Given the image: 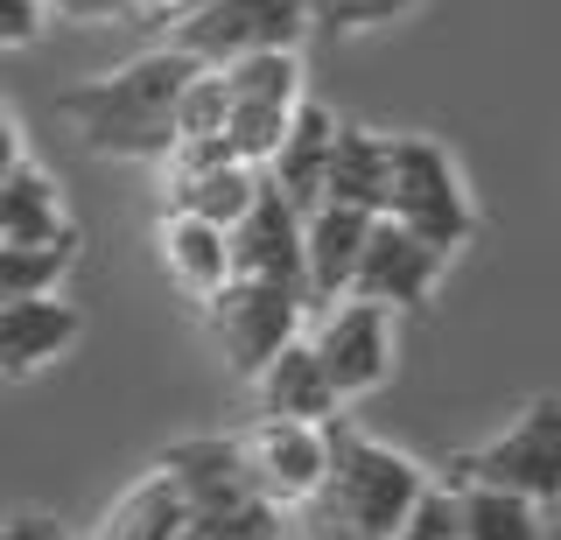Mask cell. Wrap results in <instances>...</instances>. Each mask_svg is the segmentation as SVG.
Instances as JSON below:
<instances>
[{
	"instance_id": "cell-21",
	"label": "cell",
	"mask_w": 561,
	"mask_h": 540,
	"mask_svg": "<svg viewBox=\"0 0 561 540\" xmlns=\"http://www.w3.org/2000/svg\"><path fill=\"white\" fill-rule=\"evenodd\" d=\"M449 505H456V540H548V505H534V498L484 492V484H456Z\"/></svg>"
},
{
	"instance_id": "cell-6",
	"label": "cell",
	"mask_w": 561,
	"mask_h": 540,
	"mask_svg": "<svg viewBox=\"0 0 561 540\" xmlns=\"http://www.w3.org/2000/svg\"><path fill=\"white\" fill-rule=\"evenodd\" d=\"M302 0H190L169 22V49L197 71H225L239 57H267V49H302Z\"/></svg>"
},
{
	"instance_id": "cell-12",
	"label": "cell",
	"mask_w": 561,
	"mask_h": 540,
	"mask_svg": "<svg viewBox=\"0 0 561 540\" xmlns=\"http://www.w3.org/2000/svg\"><path fill=\"white\" fill-rule=\"evenodd\" d=\"M225 253H232V282H267V288L302 295V218L267 183L245 204V218L225 232Z\"/></svg>"
},
{
	"instance_id": "cell-27",
	"label": "cell",
	"mask_w": 561,
	"mask_h": 540,
	"mask_svg": "<svg viewBox=\"0 0 561 540\" xmlns=\"http://www.w3.org/2000/svg\"><path fill=\"white\" fill-rule=\"evenodd\" d=\"M43 28H49V8H43V0H0V49L43 43Z\"/></svg>"
},
{
	"instance_id": "cell-2",
	"label": "cell",
	"mask_w": 561,
	"mask_h": 540,
	"mask_svg": "<svg viewBox=\"0 0 561 540\" xmlns=\"http://www.w3.org/2000/svg\"><path fill=\"white\" fill-rule=\"evenodd\" d=\"M190 71H197V64L175 57L169 43L140 49L119 71H99V78L57 92V119L78 134L84 154H99V162H162L169 134H175V92H183Z\"/></svg>"
},
{
	"instance_id": "cell-8",
	"label": "cell",
	"mask_w": 561,
	"mask_h": 540,
	"mask_svg": "<svg viewBox=\"0 0 561 540\" xmlns=\"http://www.w3.org/2000/svg\"><path fill=\"white\" fill-rule=\"evenodd\" d=\"M309 358L323 365V379H330V393H337V407L344 400H365V393H379L386 379H393V352H400V337H393V309H373V302H330V309H316V323H309Z\"/></svg>"
},
{
	"instance_id": "cell-25",
	"label": "cell",
	"mask_w": 561,
	"mask_h": 540,
	"mask_svg": "<svg viewBox=\"0 0 561 540\" xmlns=\"http://www.w3.org/2000/svg\"><path fill=\"white\" fill-rule=\"evenodd\" d=\"M169 141H225V84H218V71H190L183 78Z\"/></svg>"
},
{
	"instance_id": "cell-24",
	"label": "cell",
	"mask_w": 561,
	"mask_h": 540,
	"mask_svg": "<svg viewBox=\"0 0 561 540\" xmlns=\"http://www.w3.org/2000/svg\"><path fill=\"white\" fill-rule=\"evenodd\" d=\"M421 0H302L309 28H323V36H365V28H393L408 22Z\"/></svg>"
},
{
	"instance_id": "cell-4",
	"label": "cell",
	"mask_w": 561,
	"mask_h": 540,
	"mask_svg": "<svg viewBox=\"0 0 561 540\" xmlns=\"http://www.w3.org/2000/svg\"><path fill=\"white\" fill-rule=\"evenodd\" d=\"M386 225L414 232L421 246L435 253H456L478 239V204L463 189V169L456 154L435 141V134H386V204H379Z\"/></svg>"
},
{
	"instance_id": "cell-23",
	"label": "cell",
	"mask_w": 561,
	"mask_h": 540,
	"mask_svg": "<svg viewBox=\"0 0 561 540\" xmlns=\"http://www.w3.org/2000/svg\"><path fill=\"white\" fill-rule=\"evenodd\" d=\"M64 225H70V211H64L57 183H49V169L22 162L0 176V246L8 239H57Z\"/></svg>"
},
{
	"instance_id": "cell-7",
	"label": "cell",
	"mask_w": 561,
	"mask_h": 540,
	"mask_svg": "<svg viewBox=\"0 0 561 540\" xmlns=\"http://www.w3.org/2000/svg\"><path fill=\"white\" fill-rule=\"evenodd\" d=\"M225 84V148L245 169H260L274 154V141L288 134L295 106H302V49H267V57H239L218 71Z\"/></svg>"
},
{
	"instance_id": "cell-22",
	"label": "cell",
	"mask_w": 561,
	"mask_h": 540,
	"mask_svg": "<svg viewBox=\"0 0 561 540\" xmlns=\"http://www.w3.org/2000/svg\"><path fill=\"white\" fill-rule=\"evenodd\" d=\"M70 267H78V225H64L57 239H8V246H0V302L64 295Z\"/></svg>"
},
{
	"instance_id": "cell-1",
	"label": "cell",
	"mask_w": 561,
	"mask_h": 540,
	"mask_svg": "<svg viewBox=\"0 0 561 540\" xmlns=\"http://www.w3.org/2000/svg\"><path fill=\"white\" fill-rule=\"evenodd\" d=\"M323 449H330L323 484H316V498L295 513L302 540H393L400 519L414 513V498L428 492V478H435L408 449L351 428L344 414L323 422Z\"/></svg>"
},
{
	"instance_id": "cell-9",
	"label": "cell",
	"mask_w": 561,
	"mask_h": 540,
	"mask_svg": "<svg viewBox=\"0 0 561 540\" xmlns=\"http://www.w3.org/2000/svg\"><path fill=\"white\" fill-rule=\"evenodd\" d=\"M302 295L288 288H267V282H225L218 295L204 302V323H210V344L225 352L239 379H253L260 365H267L280 344L302 337Z\"/></svg>"
},
{
	"instance_id": "cell-13",
	"label": "cell",
	"mask_w": 561,
	"mask_h": 540,
	"mask_svg": "<svg viewBox=\"0 0 561 540\" xmlns=\"http://www.w3.org/2000/svg\"><path fill=\"white\" fill-rule=\"evenodd\" d=\"M330 134H337V113L323 106V99H302L288 119V134L274 141V154L260 162V183L274 189L280 204H288L295 218L316 211L323 204V162H330Z\"/></svg>"
},
{
	"instance_id": "cell-17",
	"label": "cell",
	"mask_w": 561,
	"mask_h": 540,
	"mask_svg": "<svg viewBox=\"0 0 561 540\" xmlns=\"http://www.w3.org/2000/svg\"><path fill=\"white\" fill-rule=\"evenodd\" d=\"M154 253H162V274L190 302H210L225 282H232V253H225V232L204 218H183V211H162L154 225Z\"/></svg>"
},
{
	"instance_id": "cell-20",
	"label": "cell",
	"mask_w": 561,
	"mask_h": 540,
	"mask_svg": "<svg viewBox=\"0 0 561 540\" xmlns=\"http://www.w3.org/2000/svg\"><path fill=\"white\" fill-rule=\"evenodd\" d=\"M253 197H260V169H245V162H210V169H190V176H162V211L204 218L218 232H232Z\"/></svg>"
},
{
	"instance_id": "cell-18",
	"label": "cell",
	"mask_w": 561,
	"mask_h": 540,
	"mask_svg": "<svg viewBox=\"0 0 561 540\" xmlns=\"http://www.w3.org/2000/svg\"><path fill=\"white\" fill-rule=\"evenodd\" d=\"M323 204H344V211L379 218V204H386V134L379 127L337 119L330 162H323Z\"/></svg>"
},
{
	"instance_id": "cell-15",
	"label": "cell",
	"mask_w": 561,
	"mask_h": 540,
	"mask_svg": "<svg viewBox=\"0 0 561 540\" xmlns=\"http://www.w3.org/2000/svg\"><path fill=\"white\" fill-rule=\"evenodd\" d=\"M365 232H373V218L344 211V204L302 211V309H330L351 295V267H358Z\"/></svg>"
},
{
	"instance_id": "cell-14",
	"label": "cell",
	"mask_w": 561,
	"mask_h": 540,
	"mask_svg": "<svg viewBox=\"0 0 561 540\" xmlns=\"http://www.w3.org/2000/svg\"><path fill=\"white\" fill-rule=\"evenodd\" d=\"M78 302L64 295H22V302H0V379H35L43 365H57L78 344Z\"/></svg>"
},
{
	"instance_id": "cell-19",
	"label": "cell",
	"mask_w": 561,
	"mask_h": 540,
	"mask_svg": "<svg viewBox=\"0 0 561 540\" xmlns=\"http://www.w3.org/2000/svg\"><path fill=\"white\" fill-rule=\"evenodd\" d=\"M175 533H183V492L162 463H148L78 540H175Z\"/></svg>"
},
{
	"instance_id": "cell-28",
	"label": "cell",
	"mask_w": 561,
	"mask_h": 540,
	"mask_svg": "<svg viewBox=\"0 0 561 540\" xmlns=\"http://www.w3.org/2000/svg\"><path fill=\"white\" fill-rule=\"evenodd\" d=\"M0 540H70L49 513H35V505H22V513H0Z\"/></svg>"
},
{
	"instance_id": "cell-26",
	"label": "cell",
	"mask_w": 561,
	"mask_h": 540,
	"mask_svg": "<svg viewBox=\"0 0 561 540\" xmlns=\"http://www.w3.org/2000/svg\"><path fill=\"white\" fill-rule=\"evenodd\" d=\"M393 540H456V505H449V492L435 478H428V492L414 498V513L400 519Z\"/></svg>"
},
{
	"instance_id": "cell-5",
	"label": "cell",
	"mask_w": 561,
	"mask_h": 540,
	"mask_svg": "<svg viewBox=\"0 0 561 540\" xmlns=\"http://www.w3.org/2000/svg\"><path fill=\"white\" fill-rule=\"evenodd\" d=\"M435 484H449V492L456 484H484V492H513V498L554 505L561 498V400L534 393L491 443L456 449Z\"/></svg>"
},
{
	"instance_id": "cell-3",
	"label": "cell",
	"mask_w": 561,
	"mask_h": 540,
	"mask_svg": "<svg viewBox=\"0 0 561 540\" xmlns=\"http://www.w3.org/2000/svg\"><path fill=\"white\" fill-rule=\"evenodd\" d=\"M154 463L183 492V533L175 540H280V513L260 505V492L245 484L232 435H183Z\"/></svg>"
},
{
	"instance_id": "cell-29",
	"label": "cell",
	"mask_w": 561,
	"mask_h": 540,
	"mask_svg": "<svg viewBox=\"0 0 561 540\" xmlns=\"http://www.w3.org/2000/svg\"><path fill=\"white\" fill-rule=\"evenodd\" d=\"M22 162H28V134H22V119H14V106H0V176L22 169Z\"/></svg>"
},
{
	"instance_id": "cell-11",
	"label": "cell",
	"mask_w": 561,
	"mask_h": 540,
	"mask_svg": "<svg viewBox=\"0 0 561 540\" xmlns=\"http://www.w3.org/2000/svg\"><path fill=\"white\" fill-rule=\"evenodd\" d=\"M443 274H449V260L435 253V246H421L414 232L373 218V232H365V246H358V267H351V302L421 309V302H435Z\"/></svg>"
},
{
	"instance_id": "cell-10",
	"label": "cell",
	"mask_w": 561,
	"mask_h": 540,
	"mask_svg": "<svg viewBox=\"0 0 561 540\" xmlns=\"http://www.w3.org/2000/svg\"><path fill=\"white\" fill-rule=\"evenodd\" d=\"M232 443H239L245 484H253L260 505H274L280 519H295L316 498L323 463H330L323 428H309V422H253L245 435H232Z\"/></svg>"
},
{
	"instance_id": "cell-16",
	"label": "cell",
	"mask_w": 561,
	"mask_h": 540,
	"mask_svg": "<svg viewBox=\"0 0 561 540\" xmlns=\"http://www.w3.org/2000/svg\"><path fill=\"white\" fill-rule=\"evenodd\" d=\"M253 422H309V428H323V422H337V393H330V379H323V365L309 358V344L295 337V344H280V352L260 365L253 379Z\"/></svg>"
}]
</instances>
